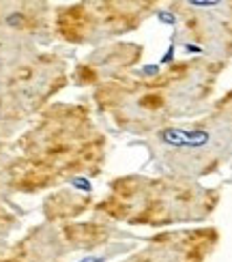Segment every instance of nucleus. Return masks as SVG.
Listing matches in <instances>:
<instances>
[]
</instances>
